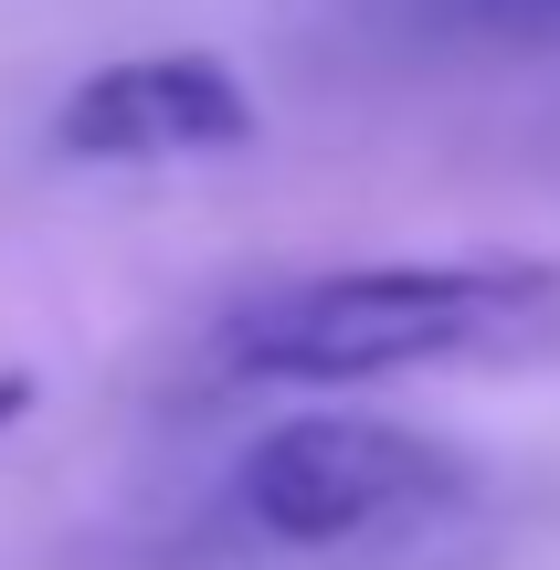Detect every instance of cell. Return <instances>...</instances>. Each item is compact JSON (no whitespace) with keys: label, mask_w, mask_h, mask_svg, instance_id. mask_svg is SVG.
<instances>
[{"label":"cell","mask_w":560,"mask_h":570,"mask_svg":"<svg viewBox=\"0 0 560 570\" xmlns=\"http://www.w3.org/2000/svg\"><path fill=\"white\" fill-rule=\"evenodd\" d=\"M560 338V265L444 254V265H317L244 296L212 338L233 381L265 391H360L413 370L540 360Z\"/></svg>","instance_id":"obj_1"},{"label":"cell","mask_w":560,"mask_h":570,"mask_svg":"<svg viewBox=\"0 0 560 570\" xmlns=\"http://www.w3.org/2000/svg\"><path fill=\"white\" fill-rule=\"evenodd\" d=\"M477 487L455 444L413 423H381V412H296V423H265L233 465V508L275 539V550H350V539H381L402 518H434Z\"/></svg>","instance_id":"obj_2"},{"label":"cell","mask_w":560,"mask_h":570,"mask_svg":"<svg viewBox=\"0 0 560 570\" xmlns=\"http://www.w3.org/2000/svg\"><path fill=\"white\" fill-rule=\"evenodd\" d=\"M265 138V106L223 53H117L63 85L53 148L85 169H180V159H244Z\"/></svg>","instance_id":"obj_3"},{"label":"cell","mask_w":560,"mask_h":570,"mask_svg":"<svg viewBox=\"0 0 560 570\" xmlns=\"http://www.w3.org/2000/svg\"><path fill=\"white\" fill-rule=\"evenodd\" d=\"M444 11H465L477 32H560V0H444Z\"/></svg>","instance_id":"obj_4"},{"label":"cell","mask_w":560,"mask_h":570,"mask_svg":"<svg viewBox=\"0 0 560 570\" xmlns=\"http://www.w3.org/2000/svg\"><path fill=\"white\" fill-rule=\"evenodd\" d=\"M32 391H42L32 370H0V423H21V412H32Z\"/></svg>","instance_id":"obj_5"}]
</instances>
